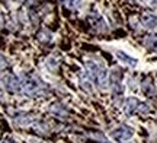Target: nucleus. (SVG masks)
Masks as SVG:
<instances>
[{
    "label": "nucleus",
    "instance_id": "f257e3e1",
    "mask_svg": "<svg viewBox=\"0 0 157 143\" xmlns=\"http://www.w3.org/2000/svg\"><path fill=\"white\" fill-rule=\"evenodd\" d=\"M22 89L26 95L32 97V95H36V93H39V92L42 91V85H41L39 80L34 79V77H28L26 80H23Z\"/></svg>",
    "mask_w": 157,
    "mask_h": 143
},
{
    "label": "nucleus",
    "instance_id": "f03ea898",
    "mask_svg": "<svg viewBox=\"0 0 157 143\" xmlns=\"http://www.w3.org/2000/svg\"><path fill=\"white\" fill-rule=\"evenodd\" d=\"M132 134H134V132H132L131 127L121 126L112 132V139L117 140V142H125V140H128V139L132 137Z\"/></svg>",
    "mask_w": 157,
    "mask_h": 143
},
{
    "label": "nucleus",
    "instance_id": "7ed1b4c3",
    "mask_svg": "<svg viewBox=\"0 0 157 143\" xmlns=\"http://www.w3.org/2000/svg\"><path fill=\"white\" fill-rule=\"evenodd\" d=\"M3 83H5L6 89L10 91V92H17L21 88H22L19 79H17L15 74H6L5 77H3Z\"/></svg>",
    "mask_w": 157,
    "mask_h": 143
},
{
    "label": "nucleus",
    "instance_id": "20e7f679",
    "mask_svg": "<svg viewBox=\"0 0 157 143\" xmlns=\"http://www.w3.org/2000/svg\"><path fill=\"white\" fill-rule=\"evenodd\" d=\"M117 56H118L119 58H122L124 63L129 64V66H135V64H137V60H135V58L128 57V56H127V54H124L122 51H118V53H117Z\"/></svg>",
    "mask_w": 157,
    "mask_h": 143
},
{
    "label": "nucleus",
    "instance_id": "39448f33",
    "mask_svg": "<svg viewBox=\"0 0 157 143\" xmlns=\"http://www.w3.org/2000/svg\"><path fill=\"white\" fill-rule=\"evenodd\" d=\"M143 22L146 23V26H156L157 18L156 16H151V15H148V16L143 18Z\"/></svg>",
    "mask_w": 157,
    "mask_h": 143
},
{
    "label": "nucleus",
    "instance_id": "423d86ee",
    "mask_svg": "<svg viewBox=\"0 0 157 143\" xmlns=\"http://www.w3.org/2000/svg\"><path fill=\"white\" fill-rule=\"evenodd\" d=\"M147 46L153 47V48H157V35H151V37H148V40H147Z\"/></svg>",
    "mask_w": 157,
    "mask_h": 143
},
{
    "label": "nucleus",
    "instance_id": "0eeeda50",
    "mask_svg": "<svg viewBox=\"0 0 157 143\" xmlns=\"http://www.w3.org/2000/svg\"><path fill=\"white\" fill-rule=\"evenodd\" d=\"M6 66H7V62H6V58L3 56H0V69H5Z\"/></svg>",
    "mask_w": 157,
    "mask_h": 143
},
{
    "label": "nucleus",
    "instance_id": "6e6552de",
    "mask_svg": "<svg viewBox=\"0 0 157 143\" xmlns=\"http://www.w3.org/2000/svg\"><path fill=\"white\" fill-rule=\"evenodd\" d=\"M2 143H15V142H13L12 139H5V140H3Z\"/></svg>",
    "mask_w": 157,
    "mask_h": 143
}]
</instances>
